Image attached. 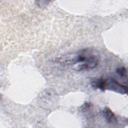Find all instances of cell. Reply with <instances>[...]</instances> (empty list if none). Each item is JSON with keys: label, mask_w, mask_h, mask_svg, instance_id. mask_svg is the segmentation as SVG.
Listing matches in <instances>:
<instances>
[{"label": "cell", "mask_w": 128, "mask_h": 128, "mask_svg": "<svg viewBox=\"0 0 128 128\" xmlns=\"http://www.w3.org/2000/svg\"><path fill=\"white\" fill-rule=\"evenodd\" d=\"M56 60L60 64L72 66L74 70L80 72L90 70L96 67L100 62V55L94 49L86 48L64 54Z\"/></svg>", "instance_id": "6da1fadb"}, {"label": "cell", "mask_w": 128, "mask_h": 128, "mask_svg": "<svg viewBox=\"0 0 128 128\" xmlns=\"http://www.w3.org/2000/svg\"><path fill=\"white\" fill-rule=\"evenodd\" d=\"M106 90H108L122 94H125L128 92L126 85L119 83L113 78L106 79Z\"/></svg>", "instance_id": "7a4b0ae2"}, {"label": "cell", "mask_w": 128, "mask_h": 128, "mask_svg": "<svg viewBox=\"0 0 128 128\" xmlns=\"http://www.w3.org/2000/svg\"><path fill=\"white\" fill-rule=\"evenodd\" d=\"M102 115L105 120L109 124H116L118 120L114 112L108 107H106L102 110Z\"/></svg>", "instance_id": "3957f363"}, {"label": "cell", "mask_w": 128, "mask_h": 128, "mask_svg": "<svg viewBox=\"0 0 128 128\" xmlns=\"http://www.w3.org/2000/svg\"><path fill=\"white\" fill-rule=\"evenodd\" d=\"M90 84L94 89H98L102 92L106 90V79L103 78H94L91 80Z\"/></svg>", "instance_id": "277c9868"}, {"label": "cell", "mask_w": 128, "mask_h": 128, "mask_svg": "<svg viewBox=\"0 0 128 128\" xmlns=\"http://www.w3.org/2000/svg\"><path fill=\"white\" fill-rule=\"evenodd\" d=\"M116 72L121 78L125 79L126 80L128 77L127 69L124 66L118 67L116 70Z\"/></svg>", "instance_id": "5b68a950"}, {"label": "cell", "mask_w": 128, "mask_h": 128, "mask_svg": "<svg viewBox=\"0 0 128 128\" xmlns=\"http://www.w3.org/2000/svg\"><path fill=\"white\" fill-rule=\"evenodd\" d=\"M42 2H43V3H42L40 0H40L36 1V4L38 6H40V7L48 5V3L50 2V1H44V0H42Z\"/></svg>", "instance_id": "8992f818"}]
</instances>
